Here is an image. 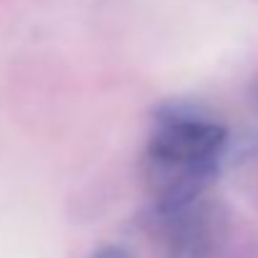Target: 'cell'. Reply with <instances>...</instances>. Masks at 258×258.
<instances>
[{"label": "cell", "mask_w": 258, "mask_h": 258, "mask_svg": "<svg viewBox=\"0 0 258 258\" xmlns=\"http://www.w3.org/2000/svg\"><path fill=\"white\" fill-rule=\"evenodd\" d=\"M228 131L185 105H163L148 141V173L158 218H171L201 201L226 153Z\"/></svg>", "instance_id": "cell-1"}, {"label": "cell", "mask_w": 258, "mask_h": 258, "mask_svg": "<svg viewBox=\"0 0 258 258\" xmlns=\"http://www.w3.org/2000/svg\"><path fill=\"white\" fill-rule=\"evenodd\" d=\"M90 258H133L123 246H103L98 251H93Z\"/></svg>", "instance_id": "cell-2"}]
</instances>
